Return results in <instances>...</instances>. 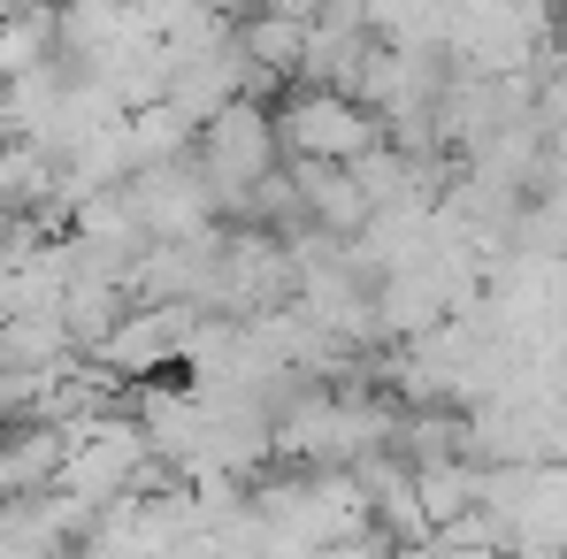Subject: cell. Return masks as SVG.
I'll return each instance as SVG.
<instances>
[{
	"label": "cell",
	"instance_id": "obj_1",
	"mask_svg": "<svg viewBox=\"0 0 567 559\" xmlns=\"http://www.w3.org/2000/svg\"><path fill=\"white\" fill-rule=\"evenodd\" d=\"M291 138H299L307 154H330V162H338V154H361V123H353L338 100H299V107H291Z\"/></svg>",
	"mask_w": 567,
	"mask_h": 559
}]
</instances>
